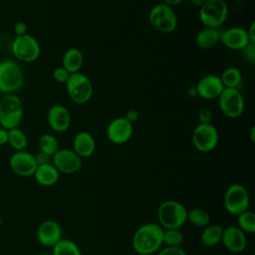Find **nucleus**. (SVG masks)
<instances>
[{"instance_id": "f257e3e1", "label": "nucleus", "mask_w": 255, "mask_h": 255, "mask_svg": "<svg viewBox=\"0 0 255 255\" xmlns=\"http://www.w3.org/2000/svg\"><path fill=\"white\" fill-rule=\"evenodd\" d=\"M163 228L158 223H145L133 233L131 245L136 254L152 255L162 245Z\"/></svg>"}, {"instance_id": "f03ea898", "label": "nucleus", "mask_w": 255, "mask_h": 255, "mask_svg": "<svg viewBox=\"0 0 255 255\" xmlns=\"http://www.w3.org/2000/svg\"><path fill=\"white\" fill-rule=\"evenodd\" d=\"M158 224L164 229H179L187 220V209L179 201L168 199L157 208Z\"/></svg>"}, {"instance_id": "7ed1b4c3", "label": "nucleus", "mask_w": 255, "mask_h": 255, "mask_svg": "<svg viewBox=\"0 0 255 255\" xmlns=\"http://www.w3.org/2000/svg\"><path fill=\"white\" fill-rule=\"evenodd\" d=\"M24 109L22 101L15 94H5L0 100V126L11 129L18 128L23 119Z\"/></svg>"}, {"instance_id": "20e7f679", "label": "nucleus", "mask_w": 255, "mask_h": 255, "mask_svg": "<svg viewBox=\"0 0 255 255\" xmlns=\"http://www.w3.org/2000/svg\"><path fill=\"white\" fill-rule=\"evenodd\" d=\"M24 83L23 71L12 60L0 62V93L14 94L21 89Z\"/></svg>"}, {"instance_id": "39448f33", "label": "nucleus", "mask_w": 255, "mask_h": 255, "mask_svg": "<svg viewBox=\"0 0 255 255\" xmlns=\"http://www.w3.org/2000/svg\"><path fill=\"white\" fill-rule=\"evenodd\" d=\"M227 16L228 5L224 0H208L199 9V19L208 28H220Z\"/></svg>"}, {"instance_id": "423d86ee", "label": "nucleus", "mask_w": 255, "mask_h": 255, "mask_svg": "<svg viewBox=\"0 0 255 255\" xmlns=\"http://www.w3.org/2000/svg\"><path fill=\"white\" fill-rule=\"evenodd\" d=\"M148 22L154 30L160 33H171L176 29L178 20L173 8L162 3L150 9Z\"/></svg>"}, {"instance_id": "0eeeda50", "label": "nucleus", "mask_w": 255, "mask_h": 255, "mask_svg": "<svg viewBox=\"0 0 255 255\" xmlns=\"http://www.w3.org/2000/svg\"><path fill=\"white\" fill-rule=\"evenodd\" d=\"M66 90L70 99L79 105L88 103L93 96V86L90 79L80 72L70 75L66 82Z\"/></svg>"}, {"instance_id": "6e6552de", "label": "nucleus", "mask_w": 255, "mask_h": 255, "mask_svg": "<svg viewBox=\"0 0 255 255\" xmlns=\"http://www.w3.org/2000/svg\"><path fill=\"white\" fill-rule=\"evenodd\" d=\"M223 204L226 211L233 215H239L248 210L250 197L247 189L239 183L231 184L224 193Z\"/></svg>"}, {"instance_id": "1a4fd4ad", "label": "nucleus", "mask_w": 255, "mask_h": 255, "mask_svg": "<svg viewBox=\"0 0 255 255\" xmlns=\"http://www.w3.org/2000/svg\"><path fill=\"white\" fill-rule=\"evenodd\" d=\"M40 52L38 41L29 34L16 36L12 43V53L21 62L31 63L36 61L40 56Z\"/></svg>"}, {"instance_id": "9d476101", "label": "nucleus", "mask_w": 255, "mask_h": 255, "mask_svg": "<svg viewBox=\"0 0 255 255\" xmlns=\"http://www.w3.org/2000/svg\"><path fill=\"white\" fill-rule=\"evenodd\" d=\"M220 111L229 119L239 118L244 111V98L238 89L224 88L218 97Z\"/></svg>"}, {"instance_id": "9b49d317", "label": "nucleus", "mask_w": 255, "mask_h": 255, "mask_svg": "<svg viewBox=\"0 0 255 255\" xmlns=\"http://www.w3.org/2000/svg\"><path fill=\"white\" fill-rule=\"evenodd\" d=\"M219 139L217 128L211 124H198L192 131V142L201 152L213 150Z\"/></svg>"}, {"instance_id": "f8f14e48", "label": "nucleus", "mask_w": 255, "mask_h": 255, "mask_svg": "<svg viewBox=\"0 0 255 255\" xmlns=\"http://www.w3.org/2000/svg\"><path fill=\"white\" fill-rule=\"evenodd\" d=\"M52 163L59 172L72 174L80 170L83 161L73 149L63 148L58 149V151L52 156Z\"/></svg>"}, {"instance_id": "ddd939ff", "label": "nucleus", "mask_w": 255, "mask_h": 255, "mask_svg": "<svg viewBox=\"0 0 255 255\" xmlns=\"http://www.w3.org/2000/svg\"><path fill=\"white\" fill-rule=\"evenodd\" d=\"M133 125L125 117L114 119L107 128V137L114 144H124L132 135Z\"/></svg>"}, {"instance_id": "4468645a", "label": "nucleus", "mask_w": 255, "mask_h": 255, "mask_svg": "<svg viewBox=\"0 0 255 255\" xmlns=\"http://www.w3.org/2000/svg\"><path fill=\"white\" fill-rule=\"evenodd\" d=\"M9 165L14 173L22 177L34 175V172L38 166L34 154L25 150L14 152L10 157Z\"/></svg>"}, {"instance_id": "2eb2a0df", "label": "nucleus", "mask_w": 255, "mask_h": 255, "mask_svg": "<svg viewBox=\"0 0 255 255\" xmlns=\"http://www.w3.org/2000/svg\"><path fill=\"white\" fill-rule=\"evenodd\" d=\"M62 238V227L55 220H45L37 229V239L44 246L53 247Z\"/></svg>"}, {"instance_id": "dca6fc26", "label": "nucleus", "mask_w": 255, "mask_h": 255, "mask_svg": "<svg viewBox=\"0 0 255 255\" xmlns=\"http://www.w3.org/2000/svg\"><path fill=\"white\" fill-rule=\"evenodd\" d=\"M197 96L205 100H214L219 97L224 89L220 77L216 75H206L202 77L195 86Z\"/></svg>"}, {"instance_id": "f3484780", "label": "nucleus", "mask_w": 255, "mask_h": 255, "mask_svg": "<svg viewBox=\"0 0 255 255\" xmlns=\"http://www.w3.org/2000/svg\"><path fill=\"white\" fill-rule=\"evenodd\" d=\"M221 242L224 247L233 253H240L247 246L246 233L237 226H228L223 229Z\"/></svg>"}, {"instance_id": "a211bd4d", "label": "nucleus", "mask_w": 255, "mask_h": 255, "mask_svg": "<svg viewBox=\"0 0 255 255\" xmlns=\"http://www.w3.org/2000/svg\"><path fill=\"white\" fill-rule=\"evenodd\" d=\"M47 121L53 130L64 132L71 126V114L65 106L54 105L48 111Z\"/></svg>"}, {"instance_id": "6ab92c4d", "label": "nucleus", "mask_w": 255, "mask_h": 255, "mask_svg": "<svg viewBox=\"0 0 255 255\" xmlns=\"http://www.w3.org/2000/svg\"><path fill=\"white\" fill-rule=\"evenodd\" d=\"M220 42L230 50H242L249 41L246 29L242 27H231L221 32Z\"/></svg>"}, {"instance_id": "aec40b11", "label": "nucleus", "mask_w": 255, "mask_h": 255, "mask_svg": "<svg viewBox=\"0 0 255 255\" xmlns=\"http://www.w3.org/2000/svg\"><path fill=\"white\" fill-rule=\"evenodd\" d=\"M96 149V141L93 135L88 131L78 132L73 140V150L81 157L91 156Z\"/></svg>"}, {"instance_id": "412c9836", "label": "nucleus", "mask_w": 255, "mask_h": 255, "mask_svg": "<svg viewBox=\"0 0 255 255\" xmlns=\"http://www.w3.org/2000/svg\"><path fill=\"white\" fill-rule=\"evenodd\" d=\"M59 174L60 172L53 163L38 165L34 172L37 182L43 186H52L56 184L59 180Z\"/></svg>"}, {"instance_id": "4be33fe9", "label": "nucleus", "mask_w": 255, "mask_h": 255, "mask_svg": "<svg viewBox=\"0 0 255 255\" xmlns=\"http://www.w3.org/2000/svg\"><path fill=\"white\" fill-rule=\"evenodd\" d=\"M220 35L221 32L219 28L205 27L197 33L195 43L200 49H212L220 42Z\"/></svg>"}, {"instance_id": "5701e85b", "label": "nucleus", "mask_w": 255, "mask_h": 255, "mask_svg": "<svg viewBox=\"0 0 255 255\" xmlns=\"http://www.w3.org/2000/svg\"><path fill=\"white\" fill-rule=\"evenodd\" d=\"M83 62H84L83 54H82L81 50H79L78 48H70V49H68L64 53L63 60H62L63 67L70 74H74V73L80 72V70H81V68L83 66Z\"/></svg>"}, {"instance_id": "b1692460", "label": "nucleus", "mask_w": 255, "mask_h": 255, "mask_svg": "<svg viewBox=\"0 0 255 255\" xmlns=\"http://www.w3.org/2000/svg\"><path fill=\"white\" fill-rule=\"evenodd\" d=\"M223 228L218 224H211L204 227L200 234V241L205 247H214L221 242Z\"/></svg>"}, {"instance_id": "393cba45", "label": "nucleus", "mask_w": 255, "mask_h": 255, "mask_svg": "<svg viewBox=\"0 0 255 255\" xmlns=\"http://www.w3.org/2000/svg\"><path fill=\"white\" fill-rule=\"evenodd\" d=\"M220 80L224 88L238 89L242 81V74L239 71V69L235 67H228L222 72L220 76Z\"/></svg>"}, {"instance_id": "a878e982", "label": "nucleus", "mask_w": 255, "mask_h": 255, "mask_svg": "<svg viewBox=\"0 0 255 255\" xmlns=\"http://www.w3.org/2000/svg\"><path fill=\"white\" fill-rule=\"evenodd\" d=\"M186 220H188L192 225L196 227H205L210 222V214L203 208L194 207L190 210H187Z\"/></svg>"}, {"instance_id": "bb28decb", "label": "nucleus", "mask_w": 255, "mask_h": 255, "mask_svg": "<svg viewBox=\"0 0 255 255\" xmlns=\"http://www.w3.org/2000/svg\"><path fill=\"white\" fill-rule=\"evenodd\" d=\"M53 255H82L80 247L72 240L62 238L53 247Z\"/></svg>"}, {"instance_id": "cd10ccee", "label": "nucleus", "mask_w": 255, "mask_h": 255, "mask_svg": "<svg viewBox=\"0 0 255 255\" xmlns=\"http://www.w3.org/2000/svg\"><path fill=\"white\" fill-rule=\"evenodd\" d=\"M8 143L16 150H24L28 144L26 133L19 128L8 129Z\"/></svg>"}, {"instance_id": "c85d7f7f", "label": "nucleus", "mask_w": 255, "mask_h": 255, "mask_svg": "<svg viewBox=\"0 0 255 255\" xmlns=\"http://www.w3.org/2000/svg\"><path fill=\"white\" fill-rule=\"evenodd\" d=\"M238 228L244 233H254L255 232V214L253 211L246 210L239 215H237Z\"/></svg>"}, {"instance_id": "c756f323", "label": "nucleus", "mask_w": 255, "mask_h": 255, "mask_svg": "<svg viewBox=\"0 0 255 255\" xmlns=\"http://www.w3.org/2000/svg\"><path fill=\"white\" fill-rule=\"evenodd\" d=\"M38 143L40 151H43L51 156H53L59 149V143L57 138L50 133L42 134L39 138Z\"/></svg>"}, {"instance_id": "7c9ffc66", "label": "nucleus", "mask_w": 255, "mask_h": 255, "mask_svg": "<svg viewBox=\"0 0 255 255\" xmlns=\"http://www.w3.org/2000/svg\"><path fill=\"white\" fill-rule=\"evenodd\" d=\"M184 241V235L179 229H163L162 244L168 247L180 246Z\"/></svg>"}, {"instance_id": "2f4dec72", "label": "nucleus", "mask_w": 255, "mask_h": 255, "mask_svg": "<svg viewBox=\"0 0 255 255\" xmlns=\"http://www.w3.org/2000/svg\"><path fill=\"white\" fill-rule=\"evenodd\" d=\"M53 78L55 81H57L58 83H62V84H66V82L68 81L69 77H70V73L63 67V66H60V67H57L53 70Z\"/></svg>"}, {"instance_id": "473e14b6", "label": "nucleus", "mask_w": 255, "mask_h": 255, "mask_svg": "<svg viewBox=\"0 0 255 255\" xmlns=\"http://www.w3.org/2000/svg\"><path fill=\"white\" fill-rule=\"evenodd\" d=\"M241 51L246 61H248L251 64L255 62V43H249Z\"/></svg>"}, {"instance_id": "72a5a7b5", "label": "nucleus", "mask_w": 255, "mask_h": 255, "mask_svg": "<svg viewBox=\"0 0 255 255\" xmlns=\"http://www.w3.org/2000/svg\"><path fill=\"white\" fill-rule=\"evenodd\" d=\"M156 255H186L185 251L180 247H164L162 249H160Z\"/></svg>"}, {"instance_id": "f704fd0d", "label": "nucleus", "mask_w": 255, "mask_h": 255, "mask_svg": "<svg viewBox=\"0 0 255 255\" xmlns=\"http://www.w3.org/2000/svg\"><path fill=\"white\" fill-rule=\"evenodd\" d=\"M197 119L200 124H210L212 120V113L209 109L203 108L198 112Z\"/></svg>"}, {"instance_id": "c9c22d12", "label": "nucleus", "mask_w": 255, "mask_h": 255, "mask_svg": "<svg viewBox=\"0 0 255 255\" xmlns=\"http://www.w3.org/2000/svg\"><path fill=\"white\" fill-rule=\"evenodd\" d=\"M35 160L37 165H42V164H47V163H52V156L43 152V151H38L36 154H34Z\"/></svg>"}, {"instance_id": "e433bc0d", "label": "nucleus", "mask_w": 255, "mask_h": 255, "mask_svg": "<svg viewBox=\"0 0 255 255\" xmlns=\"http://www.w3.org/2000/svg\"><path fill=\"white\" fill-rule=\"evenodd\" d=\"M14 32L17 36H22V35L27 34V25H26V23H24L22 21L17 22L14 26Z\"/></svg>"}, {"instance_id": "4c0bfd02", "label": "nucleus", "mask_w": 255, "mask_h": 255, "mask_svg": "<svg viewBox=\"0 0 255 255\" xmlns=\"http://www.w3.org/2000/svg\"><path fill=\"white\" fill-rule=\"evenodd\" d=\"M125 118L133 125V123H135L138 120V112L134 109H130L126 113Z\"/></svg>"}, {"instance_id": "58836bf2", "label": "nucleus", "mask_w": 255, "mask_h": 255, "mask_svg": "<svg viewBox=\"0 0 255 255\" xmlns=\"http://www.w3.org/2000/svg\"><path fill=\"white\" fill-rule=\"evenodd\" d=\"M246 31H247V35H248L249 41L251 43H255V23L252 22L251 25L249 26V28Z\"/></svg>"}, {"instance_id": "ea45409f", "label": "nucleus", "mask_w": 255, "mask_h": 255, "mask_svg": "<svg viewBox=\"0 0 255 255\" xmlns=\"http://www.w3.org/2000/svg\"><path fill=\"white\" fill-rule=\"evenodd\" d=\"M8 143V129L0 128V145Z\"/></svg>"}, {"instance_id": "a19ab883", "label": "nucleus", "mask_w": 255, "mask_h": 255, "mask_svg": "<svg viewBox=\"0 0 255 255\" xmlns=\"http://www.w3.org/2000/svg\"><path fill=\"white\" fill-rule=\"evenodd\" d=\"M182 2H183V0H163V4H165L171 8L180 5Z\"/></svg>"}, {"instance_id": "79ce46f5", "label": "nucleus", "mask_w": 255, "mask_h": 255, "mask_svg": "<svg viewBox=\"0 0 255 255\" xmlns=\"http://www.w3.org/2000/svg\"><path fill=\"white\" fill-rule=\"evenodd\" d=\"M190 1H191V3L194 4L195 6H199V7H200L202 4H204V3L207 2L208 0H190Z\"/></svg>"}, {"instance_id": "37998d69", "label": "nucleus", "mask_w": 255, "mask_h": 255, "mask_svg": "<svg viewBox=\"0 0 255 255\" xmlns=\"http://www.w3.org/2000/svg\"><path fill=\"white\" fill-rule=\"evenodd\" d=\"M188 96H189V97H191V98H193V97H196V96H197V93H196V89H195V87L190 88V89L188 90Z\"/></svg>"}, {"instance_id": "c03bdc74", "label": "nucleus", "mask_w": 255, "mask_h": 255, "mask_svg": "<svg viewBox=\"0 0 255 255\" xmlns=\"http://www.w3.org/2000/svg\"><path fill=\"white\" fill-rule=\"evenodd\" d=\"M254 133H255V128L252 127L251 130H250V138H251V141L254 142L255 141V136H254Z\"/></svg>"}, {"instance_id": "a18cd8bd", "label": "nucleus", "mask_w": 255, "mask_h": 255, "mask_svg": "<svg viewBox=\"0 0 255 255\" xmlns=\"http://www.w3.org/2000/svg\"><path fill=\"white\" fill-rule=\"evenodd\" d=\"M1 222H2V218H1V216H0V224H1Z\"/></svg>"}, {"instance_id": "49530a36", "label": "nucleus", "mask_w": 255, "mask_h": 255, "mask_svg": "<svg viewBox=\"0 0 255 255\" xmlns=\"http://www.w3.org/2000/svg\"><path fill=\"white\" fill-rule=\"evenodd\" d=\"M137 255H142V254H137Z\"/></svg>"}]
</instances>
